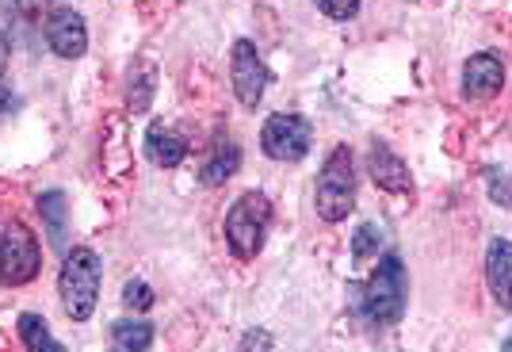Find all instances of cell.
<instances>
[{
	"label": "cell",
	"mask_w": 512,
	"mask_h": 352,
	"mask_svg": "<svg viewBox=\"0 0 512 352\" xmlns=\"http://www.w3.org/2000/svg\"><path fill=\"white\" fill-rule=\"evenodd\" d=\"M153 326L142 318H119L111 326V352H150Z\"/></svg>",
	"instance_id": "obj_16"
},
{
	"label": "cell",
	"mask_w": 512,
	"mask_h": 352,
	"mask_svg": "<svg viewBox=\"0 0 512 352\" xmlns=\"http://www.w3.org/2000/svg\"><path fill=\"white\" fill-rule=\"evenodd\" d=\"M237 169H241V146H237L230 134H218L214 146L207 150V157H203V165H199V180H203L207 188H218V184H226Z\"/></svg>",
	"instance_id": "obj_13"
},
{
	"label": "cell",
	"mask_w": 512,
	"mask_h": 352,
	"mask_svg": "<svg viewBox=\"0 0 512 352\" xmlns=\"http://www.w3.org/2000/svg\"><path fill=\"white\" fill-rule=\"evenodd\" d=\"M43 35H46V46L62 58V62H77V58H85L88 50V23L85 16L77 12V8H50L43 20Z\"/></svg>",
	"instance_id": "obj_8"
},
{
	"label": "cell",
	"mask_w": 512,
	"mask_h": 352,
	"mask_svg": "<svg viewBox=\"0 0 512 352\" xmlns=\"http://www.w3.org/2000/svg\"><path fill=\"white\" fill-rule=\"evenodd\" d=\"M501 85H505V66H501V58L493 50H482V54L467 58V66H463V96L467 100H474V104L493 100L501 92Z\"/></svg>",
	"instance_id": "obj_9"
},
{
	"label": "cell",
	"mask_w": 512,
	"mask_h": 352,
	"mask_svg": "<svg viewBox=\"0 0 512 352\" xmlns=\"http://www.w3.org/2000/svg\"><path fill=\"white\" fill-rule=\"evenodd\" d=\"M272 199L264 192H241L234 199V207L226 211V222H222V234H226V245L237 261H253L256 253L264 249V238L272 230Z\"/></svg>",
	"instance_id": "obj_3"
},
{
	"label": "cell",
	"mask_w": 512,
	"mask_h": 352,
	"mask_svg": "<svg viewBox=\"0 0 512 352\" xmlns=\"http://www.w3.org/2000/svg\"><path fill=\"white\" fill-rule=\"evenodd\" d=\"M16 104V96H12V85H8V77H4V69H0V115Z\"/></svg>",
	"instance_id": "obj_23"
},
{
	"label": "cell",
	"mask_w": 512,
	"mask_h": 352,
	"mask_svg": "<svg viewBox=\"0 0 512 352\" xmlns=\"http://www.w3.org/2000/svg\"><path fill=\"white\" fill-rule=\"evenodd\" d=\"M153 299H157V295H153V287L146 284V280H127V284H123V307L127 310H138V314H142V310L153 307Z\"/></svg>",
	"instance_id": "obj_19"
},
{
	"label": "cell",
	"mask_w": 512,
	"mask_h": 352,
	"mask_svg": "<svg viewBox=\"0 0 512 352\" xmlns=\"http://www.w3.org/2000/svg\"><path fill=\"white\" fill-rule=\"evenodd\" d=\"M230 81H234L237 100L245 108H256L264 100V88L272 81V73L264 66V58H260L253 39H237L234 50H230Z\"/></svg>",
	"instance_id": "obj_7"
},
{
	"label": "cell",
	"mask_w": 512,
	"mask_h": 352,
	"mask_svg": "<svg viewBox=\"0 0 512 352\" xmlns=\"http://www.w3.org/2000/svg\"><path fill=\"white\" fill-rule=\"evenodd\" d=\"M153 92H157V73H153V66H138V69H134V73H130L127 108L134 111V115H142V111H150Z\"/></svg>",
	"instance_id": "obj_17"
},
{
	"label": "cell",
	"mask_w": 512,
	"mask_h": 352,
	"mask_svg": "<svg viewBox=\"0 0 512 352\" xmlns=\"http://www.w3.org/2000/svg\"><path fill=\"white\" fill-rule=\"evenodd\" d=\"M383 245V226L379 222H360L356 234H352V257L356 261H371Z\"/></svg>",
	"instance_id": "obj_18"
},
{
	"label": "cell",
	"mask_w": 512,
	"mask_h": 352,
	"mask_svg": "<svg viewBox=\"0 0 512 352\" xmlns=\"http://www.w3.org/2000/svg\"><path fill=\"white\" fill-rule=\"evenodd\" d=\"M16 330H20V341L27 352H69L62 341L50 333L43 314H35V310H27V314L16 318Z\"/></svg>",
	"instance_id": "obj_15"
},
{
	"label": "cell",
	"mask_w": 512,
	"mask_h": 352,
	"mask_svg": "<svg viewBox=\"0 0 512 352\" xmlns=\"http://www.w3.org/2000/svg\"><path fill=\"white\" fill-rule=\"evenodd\" d=\"M348 303L367 322L371 330H390L406 318L409 303V280L406 264L398 253H386L379 268L367 276V284H348Z\"/></svg>",
	"instance_id": "obj_1"
},
{
	"label": "cell",
	"mask_w": 512,
	"mask_h": 352,
	"mask_svg": "<svg viewBox=\"0 0 512 352\" xmlns=\"http://www.w3.org/2000/svg\"><path fill=\"white\" fill-rule=\"evenodd\" d=\"M8 54H12V46H8V35L0 31V69L8 66Z\"/></svg>",
	"instance_id": "obj_24"
},
{
	"label": "cell",
	"mask_w": 512,
	"mask_h": 352,
	"mask_svg": "<svg viewBox=\"0 0 512 352\" xmlns=\"http://www.w3.org/2000/svg\"><path fill=\"white\" fill-rule=\"evenodd\" d=\"M501 352H512V341H505V349H501Z\"/></svg>",
	"instance_id": "obj_25"
},
{
	"label": "cell",
	"mask_w": 512,
	"mask_h": 352,
	"mask_svg": "<svg viewBox=\"0 0 512 352\" xmlns=\"http://www.w3.org/2000/svg\"><path fill=\"white\" fill-rule=\"evenodd\" d=\"M142 146H146V157H150L157 169H180L184 157H188V142L172 131L169 123H161V119L150 123V131H146V138H142Z\"/></svg>",
	"instance_id": "obj_12"
},
{
	"label": "cell",
	"mask_w": 512,
	"mask_h": 352,
	"mask_svg": "<svg viewBox=\"0 0 512 352\" xmlns=\"http://www.w3.org/2000/svg\"><path fill=\"white\" fill-rule=\"evenodd\" d=\"M35 211L43 215V230L50 245L58 249V253H69V199H65L62 188H50L43 196L35 199Z\"/></svg>",
	"instance_id": "obj_14"
},
{
	"label": "cell",
	"mask_w": 512,
	"mask_h": 352,
	"mask_svg": "<svg viewBox=\"0 0 512 352\" xmlns=\"http://www.w3.org/2000/svg\"><path fill=\"white\" fill-rule=\"evenodd\" d=\"M314 207L321 222H344L348 211L356 207V157L352 146H333V154L325 157L314 188Z\"/></svg>",
	"instance_id": "obj_4"
},
{
	"label": "cell",
	"mask_w": 512,
	"mask_h": 352,
	"mask_svg": "<svg viewBox=\"0 0 512 352\" xmlns=\"http://www.w3.org/2000/svg\"><path fill=\"white\" fill-rule=\"evenodd\" d=\"M310 142H314V127L310 119L299 115V111H279V115H268L264 131H260V150L287 165V161H302L310 154Z\"/></svg>",
	"instance_id": "obj_6"
},
{
	"label": "cell",
	"mask_w": 512,
	"mask_h": 352,
	"mask_svg": "<svg viewBox=\"0 0 512 352\" xmlns=\"http://www.w3.org/2000/svg\"><path fill=\"white\" fill-rule=\"evenodd\" d=\"M100 280H104V261L92 245H73L62 257L58 272V299L69 322H88L96 314L100 299Z\"/></svg>",
	"instance_id": "obj_2"
},
{
	"label": "cell",
	"mask_w": 512,
	"mask_h": 352,
	"mask_svg": "<svg viewBox=\"0 0 512 352\" xmlns=\"http://www.w3.org/2000/svg\"><path fill=\"white\" fill-rule=\"evenodd\" d=\"M318 4V12H325L329 20L337 23H348L360 16V0H314Z\"/></svg>",
	"instance_id": "obj_20"
},
{
	"label": "cell",
	"mask_w": 512,
	"mask_h": 352,
	"mask_svg": "<svg viewBox=\"0 0 512 352\" xmlns=\"http://www.w3.org/2000/svg\"><path fill=\"white\" fill-rule=\"evenodd\" d=\"M39 272H43V245H39V238L23 222H8L0 230V284L23 287L31 284Z\"/></svg>",
	"instance_id": "obj_5"
},
{
	"label": "cell",
	"mask_w": 512,
	"mask_h": 352,
	"mask_svg": "<svg viewBox=\"0 0 512 352\" xmlns=\"http://www.w3.org/2000/svg\"><path fill=\"white\" fill-rule=\"evenodd\" d=\"M367 169H371V180H375L383 192H390V196H409V192H413V180H409L406 161L394 154L386 142H371Z\"/></svg>",
	"instance_id": "obj_10"
},
{
	"label": "cell",
	"mask_w": 512,
	"mask_h": 352,
	"mask_svg": "<svg viewBox=\"0 0 512 352\" xmlns=\"http://www.w3.org/2000/svg\"><path fill=\"white\" fill-rule=\"evenodd\" d=\"M486 284L501 310H512V242L493 238L486 249Z\"/></svg>",
	"instance_id": "obj_11"
},
{
	"label": "cell",
	"mask_w": 512,
	"mask_h": 352,
	"mask_svg": "<svg viewBox=\"0 0 512 352\" xmlns=\"http://www.w3.org/2000/svg\"><path fill=\"white\" fill-rule=\"evenodd\" d=\"M486 180H490V199H493V203H501V207H512L509 176L501 173V169H486Z\"/></svg>",
	"instance_id": "obj_21"
},
{
	"label": "cell",
	"mask_w": 512,
	"mask_h": 352,
	"mask_svg": "<svg viewBox=\"0 0 512 352\" xmlns=\"http://www.w3.org/2000/svg\"><path fill=\"white\" fill-rule=\"evenodd\" d=\"M237 352H272V333L268 330H249L241 337Z\"/></svg>",
	"instance_id": "obj_22"
}]
</instances>
